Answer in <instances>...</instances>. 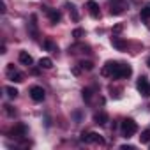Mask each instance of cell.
<instances>
[{"instance_id":"obj_12","label":"cell","mask_w":150,"mask_h":150,"mask_svg":"<svg viewBox=\"0 0 150 150\" xmlns=\"http://www.w3.org/2000/svg\"><path fill=\"white\" fill-rule=\"evenodd\" d=\"M18 60H20V64H23V65H27V67H30V65L34 64V58H32L27 51H20Z\"/></svg>"},{"instance_id":"obj_9","label":"cell","mask_w":150,"mask_h":150,"mask_svg":"<svg viewBox=\"0 0 150 150\" xmlns=\"http://www.w3.org/2000/svg\"><path fill=\"white\" fill-rule=\"evenodd\" d=\"M113 2L115 4H111V9H110V13L111 14H122L124 13V9H125V2H124V0H113Z\"/></svg>"},{"instance_id":"obj_24","label":"cell","mask_w":150,"mask_h":150,"mask_svg":"<svg viewBox=\"0 0 150 150\" xmlns=\"http://www.w3.org/2000/svg\"><path fill=\"white\" fill-rule=\"evenodd\" d=\"M6 113H7L9 117H14V115H16V110H13V106L7 104V106H6Z\"/></svg>"},{"instance_id":"obj_4","label":"cell","mask_w":150,"mask_h":150,"mask_svg":"<svg viewBox=\"0 0 150 150\" xmlns=\"http://www.w3.org/2000/svg\"><path fill=\"white\" fill-rule=\"evenodd\" d=\"M136 88H138V92H139L143 97H150V81H148L146 76H141V78L138 80Z\"/></svg>"},{"instance_id":"obj_19","label":"cell","mask_w":150,"mask_h":150,"mask_svg":"<svg viewBox=\"0 0 150 150\" xmlns=\"http://www.w3.org/2000/svg\"><path fill=\"white\" fill-rule=\"evenodd\" d=\"M80 67H81L83 71H92V69H94V64L88 62V60H81V62H80Z\"/></svg>"},{"instance_id":"obj_17","label":"cell","mask_w":150,"mask_h":150,"mask_svg":"<svg viewBox=\"0 0 150 150\" xmlns=\"http://www.w3.org/2000/svg\"><path fill=\"white\" fill-rule=\"evenodd\" d=\"M81 96H83L85 103H90V101H92V96H94V92H92V88H83V90H81Z\"/></svg>"},{"instance_id":"obj_26","label":"cell","mask_w":150,"mask_h":150,"mask_svg":"<svg viewBox=\"0 0 150 150\" xmlns=\"http://www.w3.org/2000/svg\"><path fill=\"white\" fill-rule=\"evenodd\" d=\"M72 72H74V74H76V76H78V74L81 72V67H80V69H78V67H74V69H72Z\"/></svg>"},{"instance_id":"obj_15","label":"cell","mask_w":150,"mask_h":150,"mask_svg":"<svg viewBox=\"0 0 150 150\" xmlns=\"http://www.w3.org/2000/svg\"><path fill=\"white\" fill-rule=\"evenodd\" d=\"M39 67H41V69H51V67H53V60H51L50 57H44V58L39 60Z\"/></svg>"},{"instance_id":"obj_2","label":"cell","mask_w":150,"mask_h":150,"mask_svg":"<svg viewBox=\"0 0 150 150\" xmlns=\"http://www.w3.org/2000/svg\"><path fill=\"white\" fill-rule=\"evenodd\" d=\"M120 131H122V136H124V138H131L132 134H136L138 124H136L132 118H124L122 124H120Z\"/></svg>"},{"instance_id":"obj_13","label":"cell","mask_w":150,"mask_h":150,"mask_svg":"<svg viewBox=\"0 0 150 150\" xmlns=\"http://www.w3.org/2000/svg\"><path fill=\"white\" fill-rule=\"evenodd\" d=\"M132 74V67L127 64H120V71H118V80L120 78H129Z\"/></svg>"},{"instance_id":"obj_16","label":"cell","mask_w":150,"mask_h":150,"mask_svg":"<svg viewBox=\"0 0 150 150\" xmlns=\"http://www.w3.org/2000/svg\"><path fill=\"white\" fill-rule=\"evenodd\" d=\"M42 46L46 48V50H50V51H58V48H57V44L51 41V39H46L44 42H42Z\"/></svg>"},{"instance_id":"obj_21","label":"cell","mask_w":150,"mask_h":150,"mask_svg":"<svg viewBox=\"0 0 150 150\" xmlns=\"http://www.w3.org/2000/svg\"><path fill=\"white\" fill-rule=\"evenodd\" d=\"M139 141H141V143H148V141H150V129H146V131H143V132H141Z\"/></svg>"},{"instance_id":"obj_5","label":"cell","mask_w":150,"mask_h":150,"mask_svg":"<svg viewBox=\"0 0 150 150\" xmlns=\"http://www.w3.org/2000/svg\"><path fill=\"white\" fill-rule=\"evenodd\" d=\"M6 72H7V78H9L11 81H14V83H21V81L25 80V76H23V74H21L13 64L7 65V71H6Z\"/></svg>"},{"instance_id":"obj_27","label":"cell","mask_w":150,"mask_h":150,"mask_svg":"<svg viewBox=\"0 0 150 150\" xmlns=\"http://www.w3.org/2000/svg\"><path fill=\"white\" fill-rule=\"evenodd\" d=\"M146 65H148V67H150V57H148V60H146Z\"/></svg>"},{"instance_id":"obj_25","label":"cell","mask_w":150,"mask_h":150,"mask_svg":"<svg viewBox=\"0 0 150 150\" xmlns=\"http://www.w3.org/2000/svg\"><path fill=\"white\" fill-rule=\"evenodd\" d=\"M120 148H122V150H132L134 146H132V145H122Z\"/></svg>"},{"instance_id":"obj_7","label":"cell","mask_w":150,"mask_h":150,"mask_svg":"<svg viewBox=\"0 0 150 150\" xmlns=\"http://www.w3.org/2000/svg\"><path fill=\"white\" fill-rule=\"evenodd\" d=\"M87 9H88V13H90V16L92 18H101V7H99V4L97 2H94V0H88L87 2Z\"/></svg>"},{"instance_id":"obj_22","label":"cell","mask_w":150,"mask_h":150,"mask_svg":"<svg viewBox=\"0 0 150 150\" xmlns=\"http://www.w3.org/2000/svg\"><path fill=\"white\" fill-rule=\"evenodd\" d=\"M65 6L69 7V11H71V14H72V20H74V21H78V13H76V7H74L72 4H69V2H67Z\"/></svg>"},{"instance_id":"obj_14","label":"cell","mask_w":150,"mask_h":150,"mask_svg":"<svg viewBox=\"0 0 150 150\" xmlns=\"http://www.w3.org/2000/svg\"><path fill=\"white\" fill-rule=\"evenodd\" d=\"M111 44H113L118 51H124V50L127 48V42H125L124 39H120V37H115V35L111 37Z\"/></svg>"},{"instance_id":"obj_1","label":"cell","mask_w":150,"mask_h":150,"mask_svg":"<svg viewBox=\"0 0 150 150\" xmlns=\"http://www.w3.org/2000/svg\"><path fill=\"white\" fill-rule=\"evenodd\" d=\"M118 71H120V62H113V60H108L103 67V76H108V78H115L118 80Z\"/></svg>"},{"instance_id":"obj_8","label":"cell","mask_w":150,"mask_h":150,"mask_svg":"<svg viewBox=\"0 0 150 150\" xmlns=\"http://www.w3.org/2000/svg\"><path fill=\"white\" fill-rule=\"evenodd\" d=\"M11 136H13V138H25V136H27V125L16 124V125L11 129Z\"/></svg>"},{"instance_id":"obj_23","label":"cell","mask_w":150,"mask_h":150,"mask_svg":"<svg viewBox=\"0 0 150 150\" xmlns=\"http://www.w3.org/2000/svg\"><path fill=\"white\" fill-rule=\"evenodd\" d=\"M83 35H85V30H83V28H76V30L72 32V37H74V39H80V37H83Z\"/></svg>"},{"instance_id":"obj_3","label":"cell","mask_w":150,"mask_h":150,"mask_svg":"<svg viewBox=\"0 0 150 150\" xmlns=\"http://www.w3.org/2000/svg\"><path fill=\"white\" fill-rule=\"evenodd\" d=\"M80 139H81L83 143H87V145H90V143H96V145H104V138H103L101 134L94 132V131H85V132H81Z\"/></svg>"},{"instance_id":"obj_11","label":"cell","mask_w":150,"mask_h":150,"mask_svg":"<svg viewBox=\"0 0 150 150\" xmlns=\"http://www.w3.org/2000/svg\"><path fill=\"white\" fill-rule=\"evenodd\" d=\"M46 13H48V20H50L53 25L62 20V14H60V11H57V9H46Z\"/></svg>"},{"instance_id":"obj_20","label":"cell","mask_w":150,"mask_h":150,"mask_svg":"<svg viewBox=\"0 0 150 150\" xmlns=\"http://www.w3.org/2000/svg\"><path fill=\"white\" fill-rule=\"evenodd\" d=\"M6 94H7L9 99H14V97L18 96V90H16L14 87H7V88H6Z\"/></svg>"},{"instance_id":"obj_10","label":"cell","mask_w":150,"mask_h":150,"mask_svg":"<svg viewBox=\"0 0 150 150\" xmlns=\"http://www.w3.org/2000/svg\"><path fill=\"white\" fill-rule=\"evenodd\" d=\"M108 120H110V117H108L106 111H97V113L94 115V122H96L97 125H106Z\"/></svg>"},{"instance_id":"obj_18","label":"cell","mask_w":150,"mask_h":150,"mask_svg":"<svg viewBox=\"0 0 150 150\" xmlns=\"http://www.w3.org/2000/svg\"><path fill=\"white\" fill-rule=\"evenodd\" d=\"M139 18H141V20H150V4H148V6H145V7L141 9Z\"/></svg>"},{"instance_id":"obj_6","label":"cell","mask_w":150,"mask_h":150,"mask_svg":"<svg viewBox=\"0 0 150 150\" xmlns=\"http://www.w3.org/2000/svg\"><path fill=\"white\" fill-rule=\"evenodd\" d=\"M30 97H32V101H34V103H42V101H44V97H46V92H44V88H42V87L34 85V87H30Z\"/></svg>"}]
</instances>
